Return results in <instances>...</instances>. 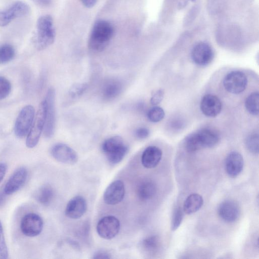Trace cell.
Instances as JSON below:
<instances>
[{
  "mask_svg": "<svg viewBox=\"0 0 259 259\" xmlns=\"http://www.w3.org/2000/svg\"><path fill=\"white\" fill-rule=\"evenodd\" d=\"M46 115V103L44 100L39 104L31 127L26 136V145L28 148H34L38 143L41 133L44 131Z\"/></svg>",
  "mask_w": 259,
  "mask_h": 259,
  "instance_id": "cell-4",
  "label": "cell"
},
{
  "mask_svg": "<svg viewBox=\"0 0 259 259\" xmlns=\"http://www.w3.org/2000/svg\"><path fill=\"white\" fill-rule=\"evenodd\" d=\"M214 57L211 47L207 43L200 42L196 44L191 51L193 61L199 66H206L209 64Z\"/></svg>",
  "mask_w": 259,
  "mask_h": 259,
  "instance_id": "cell-11",
  "label": "cell"
},
{
  "mask_svg": "<svg viewBox=\"0 0 259 259\" xmlns=\"http://www.w3.org/2000/svg\"><path fill=\"white\" fill-rule=\"evenodd\" d=\"M164 92L163 90L159 89L153 93L150 99V103L154 106L159 104L164 97Z\"/></svg>",
  "mask_w": 259,
  "mask_h": 259,
  "instance_id": "cell-35",
  "label": "cell"
},
{
  "mask_svg": "<svg viewBox=\"0 0 259 259\" xmlns=\"http://www.w3.org/2000/svg\"><path fill=\"white\" fill-rule=\"evenodd\" d=\"M191 1L193 2V1H195V0H191Z\"/></svg>",
  "mask_w": 259,
  "mask_h": 259,
  "instance_id": "cell-42",
  "label": "cell"
},
{
  "mask_svg": "<svg viewBox=\"0 0 259 259\" xmlns=\"http://www.w3.org/2000/svg\"><path fill=\"white\" fill-rule=\"evenodd\" d=\"M4 10L8 19L11 22L16 18L27 15L30 12V7L26 3L18 1Z\"/></svg>",
  "mask_w": 259,
  "mask_h": 259,
  "instance_id": "cell-20",
  "label": "cell"
},
{
  "mask_svg": "<svg viewBox=\"0 0 259 259\" xmlns=\"http://www.w3.org/2000/svg\"><path fill=\"white\" fill-rule=\"evenodd\" d=\"M113 33V27L110 22L103 20L97 21L90 35L89 47L94 51H103L110 42Z\"/></svg>",
  "mask_w": 259,
  "mask_h": 259,
  "instance_id": "cell-1",
  "label": "cell"
},
{
  "mask_svg": "<svg viewBox=\"0 0 259 259\" xmlns=\"http://www.w3.org/2000/svg\"><path fill=\"white\" fill-rule=\"evenodd\" d=\"M247 82V78L245 73L240 71H233L225 76L223 85L228 92L239 94L245 90Z\"/></svg>",
  "mask_w": 259,
  "mask_h": 259,
  "instance_id": "cell-7",
  "label": "cell"
},
{
  "mask_svg": "<svg viewBox=\"0 0 259 259\" xmlns=\"http://www.w3.org/2000/svg\"><path fill=\"white\" fill-rule=\"evenodd\" d=\"M8 168L7 164L4 162H0V183L3 181Z\"/></svg>",
  "mask_w": 259,
  "mask_h": 259,
  "instance_id": "cell-38",
  "label": "cell"
},
{
  "mask_svg": "<svg viewBox=\"0 0 259 259\" xmlns=\"http://www.w3.org/2000/svg\"><path fill=\"white\" fill-rule=\"evenodd\" d=\"M122 90V83L117 79L106 80L102 87L101 93L104 99L109 100L116 98Z\"/></svg>",
  "mask_w": 259,
  "mask_h": 259,
  "instance_id": "cell-19",
  "label": "cell"
},
{
  "mask_svg": "<svg viewBox=\"0 0 259 259\" xmlns=\"http://www.w3.org/2000/svg\"><path fill=\"white\" fill-rule=\"evenodd\" d=\"M83 5L89 8L94 7L97 0H81Z\"/></svg>",
  "mask_w": 259,
  "mask_h": 259,
  "instance_id": "cell-39",
  "label": "cell"
},
{
  "mask_svg": "<svg viewBox=\"0 0 259 259\" xmlns=\"http://www.w3.org/2000/svg\"><path fill=\"white\" fill-rule=\"evenodd\" d=\"M88 88L86 83H79L73 85L69 90V95L72 99H76L81 96Z\"/></svg>",
  "mask_w": 259,
  "mask_h": 259,
  "instance_id": "cell-32",
  "label": "cell"
},
{
  "mask_svg": "<svg viewBox=\"0 0 259 259\" xmlns=\"http://www.w3.org/2000/svg\"><path fill=\"white\" fill-rule=\"evenodd\" d=\"M51 153L56 160L64 164L73 165L78 160L76 152L65 144L58 143L54 145Z\"/></svg>",
  "mask_w": 259,
  "mask_h": 259,
  "instance_id": "cell-10",
  "label": "cell"
},
{
  "mask_svg": "<svg viewBox=\"0 0 259 259\" xmlns=\"http://www.w3.org/2000/svg\"><path fill=\"white\" fill-rule=\"evenodd\" d=\"M185 147L190 152H195L203 148L196 132L190 134L186 137Z\"/></svg>",
  "mask_w": 259,
  "mask_h": 259,
  "instance_id": "cell-26",
  "label": "cell"
},
{
  "mask_svg": "<svg viewBox=\"0 0 259 259\" xmlns=\"http://www.w3.org/2000/svg\"><path fill=\"white\" fill-rule=\"evenodd\" d=\"M160 241L156 235H151L145 238L142 242V246L147 252L153 253L157 250L160 246Z\"/></svg>",
  "mask_w": 259,
  "mask_h": 259,
  "instance_id": "cell-27",
  "label": "cell"
},
{
  "mask_svg": "<svg viewBox=\"0 0 259 259\" xmlns=\"http://www.w3.org/2000/svg\"><path fill=\"white\" fill-rule=\"evenodd\" d=\"M125 194L124 183L121 180L113 181L107 187L103 194V199L108 205H115L120 202Z\"/></svg>",
  "mask_w": 259,
  "mask_h": 259,
  "instance_id": "cell-13",
  "label": "cell"
},
{
  "mask_svg": "<svg viewBox=\"0 0 259 259\" xmlns=\"http://www.w3.org/2000/svg\"><path fill=\"white\" fill-rule=\"evenodd\" d=\"M222 107L220 99L212 94L205 95L200 102V110L207 117H214L218 116L221 111Z\"/></svg>",
  "mask_w": 259,
  "mask_h": 259,
  "instance_id": "cell-14",
  "label": "cell"
},
{
  "mask_svg": "<svg viewBox=\"0 0 259 259\" xmlns=\"http://www.w3.org/2000/svg\"><path fill=\"white\" fill-rule=\"evenodd\" d=\"M110 254L105 251H98L95 253L93 258L97 259L110 258Z\"/></svg>",
  "mask_w": 259,
  "mask_h": 259,
  "instance_id": "cell-37",
  "label": "cell"
},
{
  "mask_svg": "<svg viewBox=\"0 0 259 259\" xmlns=\"http://www.w3.org/2000/svg\"><path fill=\"white\" fill-rule=\"evenodd\" d=\"M7 195L3 192H0V206L2 205L6 200V196Z\"/></svg>",
  "mask_w": 259,
  "mask_h": 259,
  "instance_id": "cell-41",
  "label": "cell"
},
{
  "mask_svg": "<svg viewBox=\"0 0 259 259\" xmlns=\"http://www.w3.org/2000/svg\"><path fill=\"white\" fill-rule=\"evenodd\" d=\"M203 203L202 196L197 193L189 195L183 204V211L187 214L194 213L200 209Z\"/></svg>",
  "mask_w": 259,
  "mask_h": 259,
  "instance_id": "cell-23",
  "label": "cell"
},
{
  "mask_svg": "<svg viewBox=\"0 0 259 259\" xmlns=\"http://www.w3.org/2000/svg\"><path fill=\"white\" fill-rule=\"evenodd\" d=\"M54 190L49 184L40 186L35 194V198L39 203L44 205H49L54 197Z\"/></svg>",
  "mask_w": 259,
  "mask_h": 259,
  "instance_id": "cell-24",
  "label": "cell"
},
{
  "mask_svg": "<svg viewBox=\"0 0 259 259\" xmlns=\"http://www.w3.org/2000/svg\"><path fill=\"white\" fill-rule=\"evenodd\" d=\"M11 83L5 77L0 76V100L6 98L10 94Z\"/></svg>",
  "mask_w": 259,
  "mask_h": 259,
  "instance_id": "cell-31",
  "label": "cell"
},
{
  "mask_svg": "<svg viewBox=\"0 0 259 259\" xmlns=\"http://www.w3.org/2000/svg\"><path fill=\"white\" fill-rule=\"evenodd\" d=\"M203 148H211L218 144L220 136L215 131L210 128H202L196 132Z\"/></svg>",
  "mask_w": 259,
  "mask_h": 259,
  "instance_id": "cell-21",
  "label": "cell"
},
{
  "mask_svg": "<svg viewBox=\"0 0 259 259\" xmlns=\"http://www.w3.org/2000/svg\"><path fill=\"white\" fill-rule=\"evenodd\" d=\"M102 150L108 162L112 164H116L124 157L127 152L128 147L121 137L115 136L104 141Z\"/></svg>",
  "mask_w": 259,
  "mask_h": 259,
  "instance_id": "cell-3",
  "label": "cell"
},
{
  "mask_svg": "<svg viewBox=\"0 0 259 259\" xmlns=\"http://www.w3.org/2000/svg\"><path fill=\"white\" fill-rule=\"evenodd\" d=\"M258 135L253 134L248 136L245 140V145L247 149L253 154L258 153Z\"/></svg>",
  "mask_w": 259,
  "mask_h": 259,
  "instance_id": "cell-29",
  "label": "cell"
},
{
  "mask_svg": "<svg viewBox=\"0 0 259 259\" xmlns=\"http://www.w3.org/2000/svg\"><path fill=\"white\" fill-rule=\"evenodd\" d=\"M44 227V222L40 215L34 212L26 214L20 223L22 233L28 237H35L39 235Z\"/></svg>",
  "mask_w": 259,
  "mask_h": 259,
  "instance_id": "cell-8",
  "label": "cell"
},
{
  "mask_svg": "<svg viewBox=\"0 0 259 259\" xmlns=\"http://www.w3.org/2000/svg\"><path fill=\"white\" fill-rule=\"evenodd\" d=\"M46 103V115L44 134L46 138H51L55 132L56 125L55 91L50 88L45 99Z\"/></svg>",
  "mask_w": 259,
  "mask_h": 259,
  "instance_id": "cell-6",
  "label": "cell"
},
{
  "mask_svg": "<svg viewBox=\"0 0 259 259\" xmlns=\"http://www.w3.org/2000/svg\"><path fill=\"white\" fill-rule=\"evenodd\" d=\"M157 187L155 183L146 180L141 182L137 188V195L140 199L146 201L152 198L156 194Z\"/></svg>",
  "mask_w": 259,
  "mask_h": 259,
  "instance_id": "cell-22",
  "label": "cell"
},
{
  "mask_svg": "<svg viewBox=\"0 0 259 259\" xmlns=\"http://www.w3.org/2000/svg\"><path fill=\"white\" fill-rule=\"evenodd\" d=\"M162 155L161 150L158 147L150 146L143 151L141 156V162L147 168L156 167L160 161Z\"/></svg>",
  "mask_w": 259,
  "mask_h": 259,
  "instance_id": "cell-18",
  "label": "cell"
},
{
  "mask_svg": "<svg viewBox=\"0 0 259 259\" xmlns=\"http://www.w3.org/2000/svg\"><path fill=\"white\" fill-rule=\"evenodd\" d=\"M8 256V249L5 238L4 229L0 220V257L2 258H7Z\"/></svg>",
  "mask_w": 259,
  "mask_h": 259,
  "instance_id": "cell-34",
  "label": "cell"
},
{
  "mask_svg": "<svg viewBox=\"0 0 259 259\" xmlns=\"http://www.w3.org/2000/svg\"><path fill=\"white\" fill-rule=\"evenodd\" d=\"M220 217L226 222L236 221L240 213L238 203L232 200H226L220 204L218 208Z\"/></svg>",
  "mask_w": 259,
  "mask_h": 259,
  "instance_id": "cell-15",
  "label": "cell"
},
{
  "mask_svg": "<svg viewBox=\"0 0 259 259\" xmlns=\"http://www.w3.org/2000/svg\"><path fill=\"white\" fill-rule=\"evenodd\" d=\"M120 226V222L115 217L105 216L98 222L96 227L97 232L101 238L111 239L118 233Z\"/></svg>",
  "mask_w": 259,
  "mask_h": 259,
  "instance_id": "cell-9",
  "label": "cell"
},
{
  "mask_svg": "<svg viewBox=\"0 0 259 259\" xmlns=\"http://www.w3.org/2000/svg\"><path fill=\"white\" fill-rule=\"evenodd\" d=\"M149 130L147 128L141 127L136 130L135 135L140 139H144L149 136Z\"/></svg>",
  "mask_w": 259,
  "mask_h": 259,
  "instance_id": "cell-36",
  "label": "cell"
},
{
  "mask_svg": "<svg viewBox=\"0 0 259 259\" xmlns=\"http://www.w3.org/2000/svg\"><path fill=\"white\" fill-rule=\"evenodd\" d=\"M244 165L242 156L239 152L233 151L227 156L225 168L227 174L231 177L235 178L242 171Z\"/></svg>",
  "mask_w": 259,
  "mask_h": 259,
  "instance_id": "cell-17",
  "label": "cell"
},
{
  "mask_svg": "<svg viewBox=\"0 0 259 259\" xmlns=\"http://www.w3.org/2000/svg\"><path fill=\"white\" fill-rule=\"evenodd\" d=\"M15 49L10 44H4L0 46V63L4 64L11 61L14 57Z\"/></svg>",
  "mask_w": 259,
  "mask_h": 259,
  "instance_id": "cell-28",
  "label": "cell"
},
{
  "mask_svg": "<svg viewBox=\"0 0 259 259\" xmlns=\"http://www.w3.org/2000/svg\"><path fill=\"white\" fill-rule=\"evenodd\" d=\"M87 204L85 199L81 196H76L68 202L65 208L66 215L70 219H77L86 212Z\"/></svg>",
  "mask_w": 259,
  "mask_h": 259,
  "instance_id": "cell-16",
  "label": "cell"
},
{
  "mask_svg": "<svg viewBox=\"0 0 259 259\" xmlns=\"http://www.w3.org/2000/svg\"><path fill=\"white\" fill-rule=\"evenodd\" d=\"M55 30L52 17L45 15L40 17L36 22V33L34 44L38 50H44L54 41Z\"/></svg>",
  "mask_w": 259,
  "mask_h": 259,
  "instance_id": "cell-2",
  "label": "cell"
},
{
  "mask_svg": "<svg viewBox=\"0 0 259 259\" xmlns=\"http://www.w3.org/2000/svg\"><path fill=\"white\" fill-rule=\"evenodd\" d=\"M183 211L180 207L176 208L174 210L171 223L172 231L177 230L182 223L184 216Z\"/></svg>",
  "mask_w": 259,
  "mask_h": 259,
  "instance_id": "cell-33",
  "label": "cell"
},
{
  "mask_svg": "<svg viewBox=\"0 0 259 259\" xmlns=\"http://www.w3.org/2000/svg\"><path fill=\"white\" fill-rule=\"evenodd\" d=\"M28 171L24 167L17 168L11 175L4 188V193L11 195L20 190L26 182Z\"/></svg>",
  "mask_w": 259,
  "mask_h": 259,
  "instance_id": "cell-12",
  "label": "cell"
},
{
  "mask_svg": "<svg viewBox=\"0 0 259 259\" xmlns=\"http://www.w3.org/2000/svg\"><path fill=\"white\" fill-rule=\"evenodd\" d=\"M35 117V109L31 105L24 106L19 112L14 125L15 135L23 138L27 136Z\"/></svg>",
  "mask_w": 259,
  "mask_h": 259,
  "instance_id": "cell-5",
  "label": "cell"
},
{
  "mask_svg": "<svg viewBox=\"0 0 259 259\" xmlns=\"http://www.w3.org/2000/svg\"><path fill=\"white\" fill-rule=\"evenodd\" d=\"M165 113L163 109L159 106H154L148 112L147 117L149 120L153 122H158L164 117Z\"/></svg>",
  "mask_w": 259,
  "mask_h": 259,
  "instance_id": "cell-30",
  "label": "cell"
},
{
  "mask_svg": "<svg viewBox=\"0 0 259 259\" xmlns=\"http://www.w3.org/2000/svg\"><path fill=\"white\" fill-rule=\"evenodd\" d=\"M35 4L40 6H46L50 4L51 0H32Z\"/></svg>",
  "mask_w": 259,
  "mask_h": 259,
  "instance_id": "cell-40",
  "label": "cell"
},
{
  "mask_svg": "<svg viewBox=\"0 0 259 259\" xmlns=\"http://www.w3.org/2000/svg\"><path fill=\"white\" fill-rule=\"evenodd\" d=\"M259 94L258 92H253L246 99L245 106L247 111L253 115L258 114Z\"/></svg>",
  "mask_w": 259,
  "mask_h": 259,
  "instance_id": "cell-25",
  "label": "cell"
}]
</instances>
